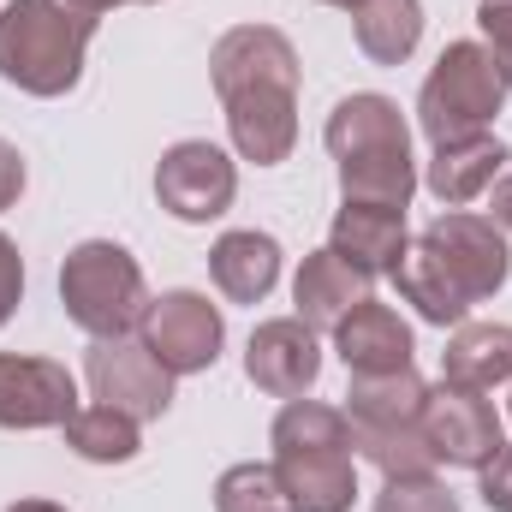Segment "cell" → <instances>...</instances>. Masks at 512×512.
<instances>
[{"label":"cell","mask_w":512,"mask_h":512,"mask_svg":"<svg viewBox=\"0 0 512 512\" xmlns=\"http://www.w3.org/2000/svg\"><path fill=\"white\" fill-rule=\"evenodd\" d=\"M96 18L72 0H6L0 12V78L24 96H66L84 78Z\"/></svg>","instance_id":"1"},{"label":"cell","mask_w":512,"mask_h":512,"mask_svg":"<svg viewBox=\"0 0 512 512\" xmlns=\"http://www.w3.org/2000/svg\"><path fill=\"white\" fill-rule=\"evenodd\" d=\"M60 304L90 340H114V334H131L143 322L149 286H143V268H137V256L126 245L84 239L60 262Z\"/></svg>","instance_id":"2"},{"label":"cell","mask_w":512,"mask_h":512,"mask_svg":"<svg viewBox=\"0 0 512 512\" xmlns=\"http://www.w3.org/2000/svg\"><path fill=\"white\" fill-rule=\"evenodd\" d=\"M501 102H507V78H501L495 54L483 42H447L435 72L423 78L417 126L429 143H459V137H477L495 126Z\"/></svg>","instance_id":"3"},{"label":"cell","mask_w":512,"mask_h":512,"mask_svg":"<svg viewBox=\"0 0 512 512\" xmlns=\"http://www.w3.org/2000/svg\"><path fill=\"white\" fill-rule=\"evenodd\" d=\"M423 245L435 251V262L447 268V280L465 292V304H489L512 274V251L507 233L489 221V215H465V209H447L429 221Z\"/></svg>","instance_id":"4"},{"label":"cell","mask_w":512,"mask_h":512,"mask_svg":"<svg viewBox=\"0 0 512 512\" xmlns=\"http://www.w3.org/2000/svg\"><path fill=\"white\" fill-rule=\"evenodd\" d=\"M137 340L173 376H197V370H215L227 322H221V310L203 292H161V298H149V310L137 322Z\"/></svg>","instance_id":"5"},{"label":"cell","mask_w":512,"mask_h":512,"mask_svg":"<svg viewBox=\"0 0 512 512\" xmlns=\"http://www.w3.org/2000/svg\"><path fill=\"white\" fill-rule=\"evenodd\" d=\"M84 376H90L96 405H114V411H126L137 423H149V417H161L173 405V370L137 334L96 340L90 358H84Z\"/></svg>","instance_id":"6"},{"label":"cell","mask_w":512,"mask_h":512,"mask_svg":"<svg viewBox=\"0 0 512 512\" xmlns=\"http://www.w3.org/2000/svg\"><path fill=\"white\" fill-rule=\"evenodd\" d=\"M233 191H239V167L227 161V149L203 137H185L155 161V197L173 221H215L233 209Z\"/></svg>","instance_id":"7"},{"label":"cell","mask_w":512,"mask_h":512,"mask_svg":"<svg viewBox=\"0 0 512 512\" xmlns=\"http://www.w3.org/2000/svg\"><path fill=\"white\" fill-rule=\"evenodd\" d=\"M417 423H423L435 459H441V465H459V471H483V465L507 447L501 417H495V405H489L477 387H453V382L429 387Z\"/></svg>","instance_id":"8"},{"label":"cell","mask_w":512,"mask_h":512,"mask_svg":"<svg viewBox=\"0 0 512 512\" xmlns=\"http://www.w3.org/2000/svg\"><path fill=\"white\" fill-rule=\"evenodd\" d=\"M78 411V382L54 358L0 352V429H66Z\"/></svg>","instance_id":"9"},{"label":"cell","mask_w":512,"mask_h":512,"mask_svg":"<svg viewBox=\"0 0 512 512\" xmlns=\"http://www.w3.org/2000/svg\"><path fill=\"white\" fill-rule=\"evenodd\" d=\"M233 149L256 167H280L298 143V84H239L221 96Z\"/></svg>","instance_id":"10"},{"label":"cell","mask_w":512,"mask_h":512,"mask_svg":"<svg viewBox=\"0 0 512 512\" xmlns=\"http://www.w3.org/2000/svg\"><path fill=\"white\" fill-rule=\"evenodd\" d=\"M245 376L274 399H304L322 376V346L316 328H304L298 316H274L262 322L245 346Z\"/></svg>","instance_id":"11"},{"label":"cell","mask_w":512,"mask_h":512,"mask_svg":"<svg viewBox=\"0 0 512 512\" xmlns=\"http://www.w3.org/2000/svg\"><path fill=\"white\" fill-rule=\"evenodd\" d=\"M209 78H215V96L239 84H298V48L274 24H239L215 42Z\"/></svg>","instance_id":"12"},{"label":"cell","mask_w":512,"mask_h":512,"mask_svg":"<svg viewBox=\"0 0 512 512\" xmlns=\"http://www.w3.org/2000/svg\"><path fill=\"white\" fill-rule=\"evenodd\" d=\"M334 352L346 358L352 376H382V370H411V328L399 322V310L382 304L376 292L364 304H352L334 328Z\"/></svg>","instance_id":"13"},{"label":"cell","mask_w":512,"mask_h":512,"mask_svg":"<svg viewBox=\"0 0 512 512\" xmlns=\"http://www.w3.org/2000/svg\"><path fill=\"white\" fill-rule=\"evenodd\" d=\"M328 251L340 262H352L358 274H393L399 256L411 251L405 239V209H376V203H346L328 227Z\"/></svg>","instance_id":"14"},{"label":"cell","mask_w":512,"mask_h":512,"mask_svg":"<svg viewBox=\"0 0 512 512\" xmlns=\"http://www.w3.org/2000/svg\"><path fill=\"white\" fill-rule=\"evenodd\" d=\"M322 143L334 161H352V155H411V126L399 114V102L387 96H346L328 126H322Z\"/></svg>","instance_id":"15"},{"label":"cell","mask_w":512,"mask_h":512,"mask_svg":"<svg viewBox=\"0 0 512 512\" xmlns=\"http://www.w3.org/2000/svg\"><path fill=\"white\" fill-rule=\"evenodd\" d=\"M507 161H512L507 143L495 131H477V137H459V143H435L423 185H429V197H441L447 209H459V203L483 197L507 173Z\"/></svg>","instance_id":"16"},{"label":"cell","mask_w":512,"mask_h":512,"mask_svg":"<svg viewBox=\"0 0 512 512\" xmlns=\"http://www.w3.org/2000/svg\"><path fill=\"white\" fill-rule=\"evenodd\" d=\"M370 298V274H358L352 262H340L334 251H310L298 280H292V304H298V322L316 328V334H334L340 316L352 304Z\"/></svg>","instance_id":"17"},{"label":"cell","mask_w":512,"mask_h":512,"mask_svg":"<svg viewBox=\"0 0 512 512\" xmlns=\"http://www.w3.org/2000/svg\"><path fill=\"white\" fill-rule=\"evenodd\" d=\"M274 471H280L292 512H352V501H358L352 453H286V459H274Z\"/></svg>","instance_id":"18"},{"label":"cell","mask_w":512,"mask_h":512,"mask_svg":"<svg viewBox=\"0 0 512 512\" xmlns=\"http://www.w3.org/2000/svg\"><path fill=\"white\" fill-rule=\"evenodd\" d=\"M209 274L233 304H262L274 292V280H280V245L268 233H256V227L221 233L215 251H209Z\"/></svg>","instance_id":"19"},{"label":"cell","mask_w":512,"mask_h":512,"mask_svg":"<svg viewBox=\"0 0 512 512\" xmlns=\"http://www.w3.org/2000/svg\"><path fill=\"white\" fill-rule=\"evenodd\" d=\"M441 382L477 387V393L512 382V328L507 322H459L441 352Z\"/></svg>","instance_id":"20"},{"label":"cell","mask_w":512,"mask_h":512,"mask_svg":"<svg viewBox=\"0 0 512 512\" xmlns=\"http://www.w3.org/2000/svg\"><path fill=\"white\" fill-rule=\"evenodd\" d=\"M268 441H274V459H286V453H352V417L322 405V399H286Z\"/></svg>","instance_id":"21"},{"label":"cell","mask_w":512,"mask_h":512,"mask_svg":"<svg viewBox=\"0 0 512 512\" xmlns=\"http://www.w3.org/2000/svg\"><path fill=\"white\" fill-rule=\"evenodd\" d=\"M393 280H399V298H405V304H417V316H423V322H435V328H459V322H465V310H471V304H465V292L447 280V268L435 262V251H429L423 239L399 256Z\"/></svg>","instance_id":"22"},{"label":"cell","mask_w":512,"mask_h":512,"mask_svg":"<svg viewBox=\"0 0 512 512\" xmlns=\"http://www.w3.org/2000/svg\"><path fill=\"white\" fill-rule=\"evenodd\" d=\"M352 30L376 66H399L423 42V0H364L352 12Z\"/></svg>","instance_id":"23"},{"label":"cell","mask_w":512,"mask_h":512,"mask_svg":"<svg viewBox=\"0 0 512 512\" xmlns=\"http://www.w3.org/2000/svg\"><path fill=\"white\" fill-rule=\"evenodd\" d=\"M429 382L417 370H382V376H352L346 387V417L352 423H417Z\"/></svg>","instance_id":"24"},{"label":"cell","mask_w":512,"mask_h":512,"mask_svg":"<svg viewBox=\"0 0 512 512\" xmlns=\"http://www.w3.org/2000/svg\"><path fill=\"white\" fill-rule=\"evenodd\" d=\"M352 447L382 477H435V465H441L423 423H352Z\"/></svg>","instance_id":"25"},{"label":"cell","mask_w":512,"mask_h":512,"mask_svg":"<svg viewBox=\"0 0 512 512\" xmlns=\"http://www.w3.org/2000/svg\"><path fill=\"white\" fill-rule=\"evenodd\" d=\"M66 447L90 465H131L137 459V417L114 411V405H78L66 423Z\"/></svg>","instance_id":"26"},{"label":"cell","mask_w":512,"mask_h":512,"mask_svg":"<svg viewBox=\"0 0 512 512\" xmlns=\"http://www.w3.org/2000/svg\"><path fill=\"white\" fill-rule=\"evenodd\" d=\"M411 191H417L411 155H352V161H340V197H346V203L405 209Z\"/></svg>","instance_id":"27"},{"label":"cell","mask_w":512,"mask_h":512,"mask_svg":"<svg viewBox=\"0 0 512 512\" xmlns=\"http://www.w3.org/2000/svg\"><path fill=\"white\" fill-rule=\"evenodd\" d=\"M215 512H292L286 489H280V471L274 465H233L221 471L215 483Z\"/></svg>","instance_id":"28"},{"label":"cell","mask_w":512,"mask_h":512,"mask_svg":"<svg viewBox=\"0 0 512 512\" xmlns=\"http://www.w3.org/2000/svg\"><path fill=\"white\" fill-rule=\"evenodd\" d=\"M376 512H459V501L435 477H387L382 495H376Z\"/></svg>","instance_id":"29"},{"label":"cell","mask_w":512,"mask_h":512,"mask_svg":"<svg viewBox=\"0 0 512 512\" xmlns=\"http://www.w3.org/2000/svg\"><path fill=\"white\" fill-rule=\"evenodd\" d=\"M477 24H483V48L495 54V66L512 90V0H477Z\"/></svg>","instance_id":"30"},{"label":"cell","mask_w":512,"mask_h":512,"mask_svg":"<svg viewBox=\"0 0 512 512\" xmlns=\"http://www.w3.org/2000/svg\"><path fill=\"white\" fill-rule=\"evenodd\" d=\"M18 304H24V256H18V245L0 233V328L12 322Z\"/></svg>","instance_id":"31"},{"label":"cell","mask_w":512,"mask_h":512,"mask_svg":"<svg viewBox=\"0 0 512 512\" xmlns=\"http://www.w3.org/2000/svg\"><path fill=\"white\" fill-rule=\"evenodd\" d=\"M477 477H483V507L489 512H512V447H501Z\"/></svg>","instance_id":"32"},{"label":"cell","mask_w":512,"mask_h":512,"mask_svg":"<svg viewBox=\"0 0 512 512\" xmlns=\"http://www.w3.org/2000/svg\"><path fill=\"white\" fill-rule=\"evenodd\" d=\"M24 179H30V173H24V155L0 137V209H12V203L24 197Z\"/></svg>","instance_id":"33"},{"label":"cell","mask_w":512,"mask_h":512,"mask_svg":"<svg viewBox=\"0 0 512 512\" xmlns=\"http://www.w3.org/2000/svg\"><path fill=\"white\" fill-rule=\"evenodd\" d=\"M489 209H495L489 221H495L501 233H512V161H507V173H501V179L489 185Z\"/></svg>","instance_id":"34"},{"label":"cell","mask_w":512,"mask_h":512,"mask_svg":"<svg viewBox=\"0 0 512 512\" xmlns=\"http://www.w3.org/2000/svg\"><path fill=\"white\" fill-rule=\"evenodd\" d=\"M78 12H90V18H102V12H114V6H126V0H72Z\"/></svg>","instance_id":"35"},{"label":"cell","mask_w":512,"mask_h":512,"mask_svg":"<svg viewBox=\"0 0 512 512\" xmlns=\"http://www.w3.org/2000/svg\"><path fill=\"white\" fill-rule=\"evenodd\" d=\"M6 512H66V507H54V501H12Z\"/></svg>","instance_id":"36"},{"label":"cell","mask_w":512,"mask_h":512,"mask_svg":"<svg viewBox=\"0 0 512 512\" xmlns=\"http://www.w3.org/2000/svg\"><path fill=\"white\" fill-rule=\"evenodd\" d=\"M322 6H340V12H358L364 0H322Z\"/></svg>","instance_id":"37"},{"label":"cell","mask_w":512,"mask_h":512,"mask_svg":"<svg viewBox=\"0 0 512 512\" xmlns=\"http://www.w3.org/2000/svg\"><path fill=\"white\" fill-rule=\"evenodd\" d=\"M507 417H512V399H507Z\"/></svg>","instance_id":"38"},{"label":"cell","mask_w":512,"mask_h":512,"mask_svg":"<svg viewBox=\"0 0 512 512\" xmlns=\"http://www.w3.org/2000/svg\"><path fill=\"white\" fill-rule=\"evenodd\" d=\"M143 6H155V0H143Z\"/></svg>","instance_id":"39"}]
</instances>
